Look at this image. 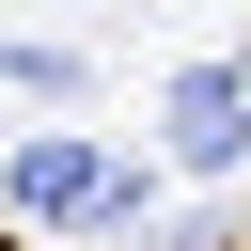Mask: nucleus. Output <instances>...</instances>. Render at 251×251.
<instances>
[{"instance_id":"obj_1","label":"nucleus","mask_w":251,"mask_h":251,"mask_svg":"<svg viewBox=\"0 0 251 251\" xmlns=\"http://www.w3.org/2000/svg\"><path fill=\"white\" fill-rule=\"evenodd\" d=\"M173 157L188 173H235L251 157V63H188L173 78Z\"/></svg>"},{"instance_id":"obj_2","label":"nucleus","mask_w":251,"mask_h":251,"mask_svg":"<svg viewBox=\"0 0 251 251\" xmlns=\"http://www.w3.org/2000/svg\"><path fill=\"white\" fill-rule=\"evenodd\" d=\"M94 188H110V157H94V141H31V157L0 173V204H16V220H94Z\"/></svg>"}]
</instances>
